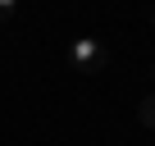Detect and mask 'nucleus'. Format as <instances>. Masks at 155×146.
<instances>
[{"instance_id":"nucleus-5","label":"nucleus","mask_w":155,"mask_h":146,"mask_svg":"<svg viewBox=\"0 0 155 146\" xmlns=\"http://www.w3.org/2000/svg\"><path fill=\"white\" fill-rule=\"evenodd\" d=\"M150 78H155V64H150Z\"/></svg>"},{"instance_id":"nucleus-3","label":"nucleus","mask_w":155,"mask_h":146,"mask_svg":"<svg viewBox=\"0 0 155 146\" xmlns=\"http://www.w3.org/2000/svg\"><path fill=\"white\" fill-rule=\"evenodd\" d=\"M14 9H18V0H0V14H5V18H9Z\"/></svg>"},{"instance_id":"nucleus-1","label":"nucleus","mask_w":155,"mask_h":146,"mask_svg":"<svg viewBox=\"0 0 155 146\" xmlns=\"http://www.w3.org/2000/svg\"><path fill=\"white\" fill-rule=\"evenodd\" d=\"M68 64H73L78 73H101V68H105V46H101L96 37H78V41L68 46Z\"/></svg>"},{"instance_id":"nucleus-4","label":"nucleus","mask_w":155,"mask_h":146,"mask_svg":"<svg viewBox=\"0 0 155 146\" xmlns=\"http://www.w3.org/2000/svg\"><path fill=\"white\" fill-rule=\"evenodd\" d=\"M150 28H155V5H150Z\"/></svg>"},{"instance_id":"nucleus-2","label":"nucleus","mask_w":155,"mask_h":146,"mask_svg":"<svg viewBox=\"0 0 155 146\" xmlns=\"http://www.w3.org/2000/svg\"><path fill=\"white\" fill-rule=\"evenodd\" d=\"M137 123H141V128H155V91H146V96L137 101Z\"/></svg>"}]
</instances>
